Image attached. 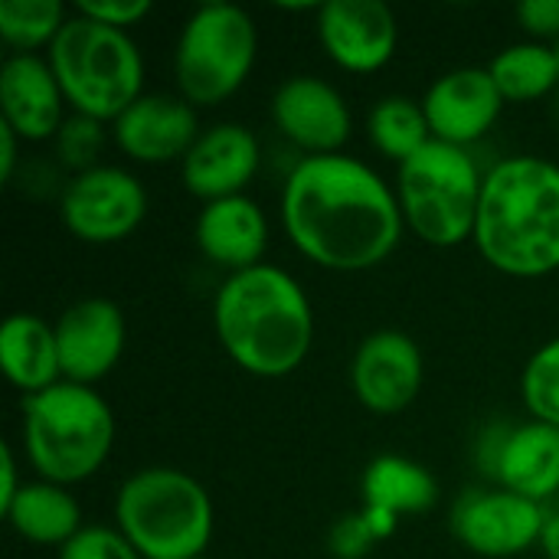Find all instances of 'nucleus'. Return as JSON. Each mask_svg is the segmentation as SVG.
Instances as JSON below:
<instances>
[{"label": "nucleus", "mask_w": 559, "mask_h": 559, "mask_svg": "<svg viewBox=\"0 0 559 559\" xmlns=\"http://www.w3.org/2000/svg\"><path fill=\"white\" fill-rule=\"evenodd\" d=\"M213 331L239 370L285 380L314 347V308L292 272L262 262L223 278L213 298Z\"/></svg>", "instance_id": "obj_2"}, {"label": "nucleus", "mask_w": 559, "mask_h": 559, "mask_svg": "<svg viewBox=\"0 0 559 559\" xmlns=\"http://www.w3.org/2000/svg\"><path fill=\"white\" fill-rule=\"evenodd\" d=\"M514 16L534 43H559V0H524L518 3Z\"/></svg>", "instance_id": "obj_32"}, {"label": "nucleus", "mask_w": 559, "mask_h": 559, "mask_svg": "<svg viewBox=\"0 0 559 559\" xmlns=\"http://www.w3.org/2000/svg\"><path fill=\"white\" fill-rule=\"evenodd\" d=\"M69 111L111 124L144 95V52L131 33L111 29L79 10L46 52Z\"/></svg>", "instance_id": "obj_6"}, {"label": "nucleus", "mask_w": 559, "mask_h": 559, "mask_svg": "<svg viewBox=\"0 0 559 559\" xmlns=\"http://www.w3.org/2000/svg\"><path fill=\"white\" fill-rule=\"evenodd\" d=\"M367 134H370V144L377 147V154H383L396 167L403 160H409L413 154H419L432 141L423 102H416L409 95L380 98L367 115Z\"/></svg>", "instance_id": "obj_25"}, {"label": "nucleus", "mask_w": 559, "mask_h": 559, "mask_svg": "<svg viewBox=\"0 0 559 559\" xmlns=\"http://www.w3.org/2000/svg\"><path fill=\"white\" fill-rule=\"evenodd\" d=\"M360 495L367 508L413 518L439 504V481L426 465L406 455H377L360 478Z\"/></svg>", "instance_id": "obj_23"}, {"label": "nucleus", "mask_w": 559, "mask_h": 559, "mask_svg": "<svg viewBox=\"0 0 559 559\" xmlns=\"http://www.w3.org/2000/svg\"><path fill=\"white\" fill-rule=\"evenodd\" d=\"M537 550L544 554V559H559V511H547Z\"/></svg>", "instance_id": "obj_35"}, {"label": "nucleus", "mask_w": 559, "mask_h": 559, "mask_svg": "<svg viewBox=\"0 0 559 559\" xmlns=\"http://www.w3.org/2000/svg\"><path fill=\"white\" fill-rule=\"evenodd\" d=\"M62 380L98 386L121 364L128 347V318L111 298H79L56 318Z\"/></svg>", "instance_id": "obj_15"}, {"label": "nucleus", "mask_w": 559, "mask_h": 559, "mask_svg": "<svg viewBox=\"0 0 559 559\" xmlns=\"http://www.w3.org/2000/svg\"><path fill=\"white\" fill-rule=\"evenodd\" d=\"M203 124L177 92H144L111 121V141L131 164H180L197 144Z\"/></svg>", "instance_id": "obj_16"}, {"label": "nucleus", "mask_w": 559, "mask_h": 559, "mask_svg": "<svg viewBox=\"0 0 559 559\" xmlns=\"http://www.w3.org/2000/svg\"><path fill=\"white\" fill-rule=\"evenodd\" d=\"M262 167V144L239 121L206 124L197 144L180 160V180L200 203L242 197Z\"/></svg>", "instance_id": "obj_17"}, {"label": "nucleus", "mask_w": 559, "mask_h": 559, "mask_svg": "<svg viewBox=\"0 0 559 559\" xmlns=\"http://www.w3.org/2000/svg\"><path fill=\"white\" fill-rule=\"evenodd\" d=\"M554 49H557V62H559V43H557V46H554Z\"/></svg>", "instance_id": "obj_36"}, {"label": "nucleus", "mask_w": 559, "mask_h": 559, "mask_svg": "<svg viewBox=\"0 0 559 559\" xmlns=\"http://www.w3.org/2000/svg\"><path fill=\"white\" fill-rule=\"evenodd\" d=\"M23 485H26V478L20 475L16 449H13V442H3V445H0V511L20 495Z\"/></svg>", "instance_id": "obj_33"}, {"label": "nucleus", "mask_w": 559, "mask_h": 559, "mask_svg": "<svg viewBox=\"0 0 559 559\" xmlns=\"http://www.w3.org/2000/svg\"><path fill=\"white\" fill-rule=\"evenodd\" d=\"M115 527L144 559H200L213 544L216 511L200 478L151 465L121 481Z\"/></svg>", "instance_id": "obj_5"}, {"label": "nucleus", "mask_w": 559, "mask_h": 559, "mask_svg": "<svg viewBox=\"0 0 559 559\" xmlns=\"http://www.w3.org/2000/svg\"><path fill=\"white\" fill-rule=\"evenodd\" d=\"M105 141H108L105 121L69 111L59 134L52 138V147H56V157H59L62 167H69L72 174H85V170L102 164L98 157H102Z\"/></svg>", "instance_id": "obj_28"}, {"label": "nucleus", "mask_w": 559, "mask_h": 559, "mask_svg": "<svg viewBox=\"0 0 559 559\" xmlns=\"http://www.w3.org/2000/svg\"><path fill=\"white\" fill-rule=\"evenodd\" d=\"M272 124L305 157H328L344 154L354 134V111L328 79L292 75L272 95Z\"/></svg>", "instance_id": "obj_12"}, {"label": "nucleus", "mask_w": 559, "mask_h": 559, "mask_svg": "<svg viewBox=\"0 0 559 559\" xmlns=\"http://www.w3.org/2000/svg\"><path fill=\"white\" fill-rule=\"evenodd\" d=\"M278 213L298 255L341 275L383 265L406 233L393 183L350 154L301 157L285 177Z\"/></svg>", "instance_id": "obj_1"}, {"label": "nucleus", "mask_w": 559, "mask_h": 559, "mask_svg": "<svg viewBox=\"0 0 559 559\" xmlns=\"http://www.w3.org/2000/svg\"><path fill=\"white\" fill-rule=\"evenodd\" d=\"M259 59V26L249 10L210 0L200 3L174 43V85L193 108L229 102L252 75Z\"/></svg>", "instance_id": "obj_8"}, {"label": "nucleus", "mask_w": 559, "mask_h": 559, "mask_svg": "<svg viewBox=\"0 0 559 559\" xmlns=\"http://www.w3.org/2000/svg\"><path fill=\"white\" fill-rule=\"evenodd\" d=\"M20 138L7 128V124H0V180L3 183H10L13 180V174H16V154H20Z\"/></svg>", "instance_id": "obj_34"}, {"label": "nucleus", "mask_w": 559, "mask_h": 559, "mask_svg": "<svg viewBox=\"0 0 559 559\" xmlns=\"http://www.w3.org/2000/svg\"><path fill=\"white\" fill-rule=\"evenodd\" d=\"M377 544L380 540H377L373 527L367 524L364 511H354V514L341 518L328 534V550H331L334 559H364Z\"/></svg>", "instance_id": "obj_30"}, {"label": "nucleus", "mask_w": 559, "mask_h": 559, "mask_svg": "<svg viewBox=\"0 0 559 559\" xmlns=\"http://www.w3.org/2000/svg\"><path fill=\"white\" fill-rule=\"evenodd\" d=\"M314 33L324 56L350 75L380 72L400 46V20L383 0H328L314 13Z\"/></svg>", "instance_id": "obj_14"}, {"label": "nucleus", "mask_w": 559, "mask_h": 559, "mask_svg": "<svg viewBox=\"0 0 559 559\" xmlns=\"http://www.w3.org/2000/svg\"><path fill=\"white\" fill-rule=\"evenodd\" d=\"M147 203V190L134 170L121 164H98L66 180L59 193V219L79 242L115 246L141 229Z\"/></svg>", "instance_id": "obj_9"}, {"label": "nucleus", "mask_w": 559, "mask_h": 559, "mask_svg": "<svg viewBox=\"0 0 559 559\" xmlns=\"http://www.w3.org/2000/svg\"><path fill=\"white\" fill-rule=\"evenodd\" d=\"M485 170L465 147L429 141L396 167V200L403 223L426 246L455 249L475 236Z\"/></svg>", "instance_id": "obj_7"}, {"label": "nucleus", "mask_w": 559, "mask_h": 559, "mask_svg": "<svg viewBox=\"0 0 559 559\" xmlns=\"http://www.w3.org/2000/svg\"><path fill=\"white\" fill-rule=\"evenodd\" d=\"M56 559H144L111 524H85Z\"/></svg>", "instance_id": "obj_29"}, {"label": "nucleus", "mask_w": 559, "mask_h": 559, "mask_svg": "<svg viewBox=\"0 0 559 559\" xmlns=\"http://www.w3.org/2000/svg\"><path fill=\"white\" fill-rule=\"evenodd\" d=\"M200 559H213V557H200Z\"/></svg>", "instance_id": "obj_37"}, {"label": "nucleus", "mask_w": 559, "mask_h": 559, "mask_svg": "<svg viewBox=\"0 0 559 559\" xmlns=\"http://www.w3.org/2000/svg\"><path fill=\"white\" fill-rule=\"evenodd\" d=\"M478 462L485 475L534 504L559 495V429L524 419L518 426H495L478 445Z\"/></svg>", "instance_id": "obj_11"}, {"label": "nucleus", "mask_w": 559, "mask_h": 559, "mask_svg": "<svg viewBox=\"0 0 559 559\" xmlns=\"http://www.w3.org/2000/svg\"><path fill=\"white\" fill-rule=\"evenodd\" d=\"M472 242L508 278L559 272V164L514 154L488 167Z\"/></svg>", "instance_id": "obj_3"}, {"label": "nucleus", "mask_w": 559, "mask_h": 559, "mask_svg": "<svg viewBox=\"0 0 559 559\" xmlns=\"http://www.w3.org/2000/svg\"><path fill=\"white\" fill-rule=\"evenodd\" d=\"M20 445L36 478L62 488L82 485L111 459L115 413L95 386L62 380L36 396H23Z\"/></svg>", "instance_id": "obj_4"}, {"label": "nucleus", "mask_w": 559, "mask_h": 559, "mask_svg": "<svg viewBox=\"0 0 559 559\" xmlns=\"http://www.w3.org/2000/svg\"><path fill=\"white\" fill-rule=\"evenodd\" d=\"M488 72H491L501 98L514 102V105L540 102L559 88L557 49L547 43H534V39H521V43L504 46L488 62Z\"/></svg>", "instance_id": "obj_24"}, {"label": "nucleus", "mask_w": 559, "mask_h": 559, "mask_svg": "<svg viewBox=\"0 0 559 559\" xmlns=\"http://www.w3.org/2000/svg\"><path fill=\"white\" fill-rule=\"evenodd\" d=\"M0 370L23 396H36L62 383L56 328L33 311H13L0 324Z\"/></svg>", "instance_id": "obj_21"}, {"label": "nucleus", "mask_w": 559, "mask_h": 559, "mask_svg": "<svg viewBox=\"0 0 559 559\" xmlns=\"http://www.w3.org/2000/svg\"><path fill=\"white\" fill-rule=\"evenodd\" d=\"M544 521V504H534L498 485L468 491L452 508L455 540L468 554L485 559H511L534 550L540 544Z\"/></svg>", "instance_id": "obj_10"}, {"label": "nucleus", "mask_w": 559, "mask_h": 559, "mask_svg": "<svg viewBox=\"0 0 559 559\" xmlns=\"http://www.w3.org/2000/svg\"><path fill=\"white\" fill-rule=\"evenodd\" d=\"M521 400L531 419L559 429V337L537 347L524 364Z\"/></svg>", "instance_id": "obj_27"}, {"label": "nucleus", "mask_w": 559, "mask_h": 559, "mask_svg": "<svg viewBox=\"0 0 559 559\" xmlns=\"http://www.w3.org/2000/svg\"><path fill=\"white\" fill-rule=\"evenodd\" d=\"M426 380V360L419 344L396 328L367 334L350 360L354 400L373 416H396L409 409Z\"/></svg>", "instance_id": "obj_13"}, {"label": "nucleus", "mask_w": 559, "mask_h": 559, "mask_svg": "<svg viewBox=\"0 0 559 559\" xmlns=\"http://www.w3.org/2000/svg\"><path fill=\"white\" fill-rule=\"evenodd\" d=\"M504 105L508 102L501 98L488 66H462L442 72L423 95L432 141L465 151L498 124Z\"/></svg>", "instance_id": "obj_18"}, {"label": "nucleus", "mask_w": 559, "mask_h": 559, "mask_svg": "<svg viewBox=\"0 0 559 559\" xmlns=\"http://www.w3.org/2000/svg\"><path fill=\"white\" fill-rule=\"evenodd\" d=\"M79 13L111 26V29H124L131 33L134 26H141L151 16V0H82L75 3Z\"/></svg>", "instance_id": "obj_31"}, {"label": "nucleus", "mask_w": 559, "mask_h": 559, "mask_svg": "<svg viewBox=\"0 0 559 559\" xmlns=\"http://www.w3.org/2000/svg\"><path fill=\"white\" fill-rule=\"evenodd\" d=\"M69 118L66 95L46 56H7L0 66V124L23 144L52 141Z\"/></svg>", "instance_id": "obj_19"}, {"label": "nucleus", "mask_w": 559, "mask_h": 559, "mask_svg": "<svg viewBox=\"0 0 559 559\" xmlns=\"http://www.w3.org/2000/svg\"><path fill=\"white\" fill-rule=\"evenodd\" d=\"M269 239H272L269 216L249 193L203 203L193 226V242L200 255L216 269H223L226 275L262 265L269 252Z\"/></svg>", "instance_id": "obj_20"}, {"label": "nucleus", "mask_w": 559, "mask_h": 559, "mask_svg": "<svg viewBox=\"0 0 559 559\" xmlns=\"http://www.w3.org/2000/svg\"><path fill=\"white\" fill-rule=\"evenodd\" d=\"M69 16L62 0H0V39L13 56H46Z\"/></svg>", "instance_id": "obj_26"}, {"label": "nucleus", "mask_w": 559, "mask_h": 559, "mask_svg": "<svg viewBox=\"0 0 559 559\" xmlns=\"http://www.w3.org/2000/svg\"><path fill=\"white\" fill-rule=\"evenodd\" d=\"M13 534L36 547H52L56 554L85 527L82 504L72 488L33 478L20 488V495L0 511Z\"/></svg>", "instance_id": "obj_22"}]
</instances>
